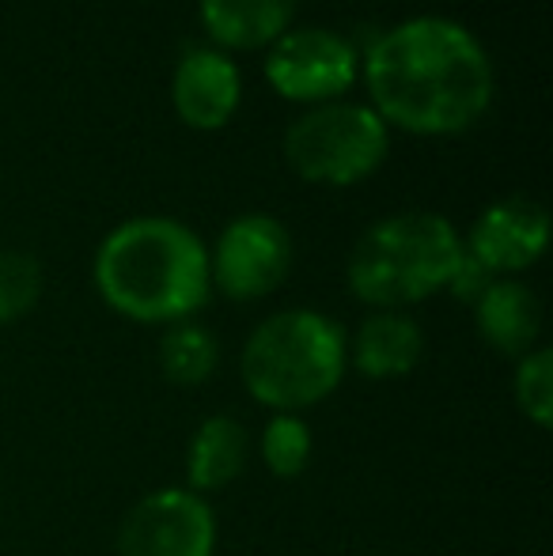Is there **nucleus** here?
I'll return each instance as SVG.
<instances>
[{"label":"nucleus","mask_w":553,"mask_h":556,"mask_svg":"<svg viewBox=\"0 0 553 556\" xmlns=\"http://www.w3.org/2000/svg\"><path fill=\"white\" fill-rule=\"evenodd\" d=\"M96 288L111 311L140 326L193 318L213 295L209 247L171 216H134L96 250Z\"/></svg>","instance_id":"nucleus-2"},{"label":"nucleus","mask_w":553,"mask_h":556,"mask_svg":"<svg viewBox=\"0 0 553 556\" xmlns=\"http://www.w3.org/2000/svg\"><path fill=\"white\" fill-rule=\"evenodd\" d=\"M216 364H221V344H216L213 330H205L193 318L167 326L160 341V371L175 387H201L213 379Z\"/></svg>","instance_id":"nucleus-15"},{"label":"nucleus","mask_w":553,"mask_h":556,"mask_svg":"<svg viewBox=\"0 0 553 556\" xmlns=\"http://www.w3.org/2000/svg\"><path fill=\"white\" fill-rule=\"evenodd\" d=\"M216 515L190 489H160L129 507L118 530V556H213Z\"/></svg>","instance_id":"nucleus-8"},{"label":"nucleus","mask_w":553,"mask_h":556,"mask_svg":"<svg viewBox=\"0 0 553 556\" xmlns=\"http://www.w3.org/2000/svg\"><path fill=\"white\" fill-rule=\"evenodd\" d=\"M364 84L387 125L448 137L489 111L497 76L474 30L448 15H414L364 50Z\"/></svg>","instance_id":"nucleus-1"},{"label":"nucleus","mask_w":553,"mask_h":556,"mask_svg":"<svg viewBox=\"0 0 553 556\" xmlns=\"http://www.w3.org/2000/svg\"><path fill=\"white\" fill-rule=\"evenodd\" d=\"M300 0H201V23L216 50H269L296 20Z\"/></svg>","instance_id":"nucleus-13"},{"label":"nucleus","mask_w":553,"mask_h":556,"mask_svg":"<svg viewBox=\"0 0 553 556\" xmlns=\"http://www.w3.org/2000/svg\"><path fill=\"white\" fill-rule=\"evenodd\" d=\"M361 76V53L326 27H288L266 50V80L288 103H338Z\"/></svg>","instance_id":"nucleus-6"},{"label":"nucleus","mask_w":553,"mask_h":556,"mask_svg":"<svg viewBox=\"0 0 553 556\" xmlns=\"http://www.w3.org/2000/svg\"><path fill=\"white\" fill-rule=\"evenodd\" d=\"M247 454H251V435H247L243 420L213 413L201 420L186 446V489L198 496L228 489L247 469Z\"/></svg>","instance_id":"nucleus-14"},{"label":"nucleus","mask_w":553,"mask_h":556,"mask_svg":"<svg viewBox=\"0 0 553 556\" xmlns=\"http://www.w3.org/2000/svg\"><path fill=\"white\" fill-rule=\"evenodd\" d=\"M391 132L372 106L318 103L285 129V160L303 182L356 186L387 160Z\"/></svg>","instance_id":"nucleus-5"},{"label":"nucleus","mask_w":553,"mask_h":556,"mask_svg":"<svg viewBox=\"0 0 553 556\" xmlns=\"http://www.w3.org/2000/svg\"><path fill=\"white\" fill-rule=\"evenodd\" d=\"M474 323L489 349L504 356H527L539 349L542 333V303L524 280H489L486 292L474 300Z\"/></svg>","instance_id":"nucleus-11"},{"label":"nucleus","mask_w":553,"mask_h":556,"mask_svg":"<svg viewBox=\"0 0 553 556\" xmlns=\"http://www.w3.org/2000/svg\"><path fill=\"white\" fill-rule=\"evenodd\" d=\"M42 300V265L27 250H0V326L20 323Z\"/></svg>","instance_id":"nucleus-17"},{"label":"nucleus","mask_w":553,"mask_h":556,"mask_svg":"<svg viewBox=\"0 0 553 556\" xmlns=\"http://www.w3.org/2000/svg\"><path fill=\"white\" fill-rule=\"evenodd\" d=\"M311 428L300 413H274L269 425L262 428L259 454L266 462V469L280 481H292L307 469L311 462Z\"/></svg>","instance_id":"nucleus-16"},{"label":"nucleus","mask_w":553,"mask_h":556,"mask_svg":"<svg viewBox=\"0 0 553 556\" xmlns=\"http://www.w3.org/2000/svg\"><path fill=\"white\" fill-rule=\"evenodd\" d=\"M292 269V235L277 216H236L209 250V280L236 303L274 295Z\"/></svg>","instance_id":"nucleus-7"},{"label":"nucleus","mask_w":553,"mask_h":556,"mask_svg":"<svg viewBox=\"0 0 553 556\" xmlns=\"http://www.w3.org/2000/svg\"><path fill=\"white\" fill-rule=\"evenodd\" d=\"M463 235L440 213H399L372 224L345 265L349 292L376 311H402L451 288Z\"/></svg>","instance_id":"nucleus-4"},{"label":"nucleus","mask_w":553,"mask_h":556,"mask_svg":"<svg viewBox=\"0 0 553 556\" xmlns=\"http://www.w3.org/2000/svg\"><path fill=\"white\" fill-rule=\"evenodd\" d=\"M550 242V213L531 198L493 201L474 220L463 250L481 265L489 277H512L524 273L546 254Z\"/></svg>","instance_id":"nucleus-9"},{"label":"nucleus","mask_w":553,"mask_h":556,"mask_svg":"<svg viewBox=\"0 0 553 556\" xmlns=\"http://www.w3.org/2000/svg\"><path fill=\"white\" fill-rule=\"evenodd\" d=\"M243 99V76L236 61L216 46H193L178 58L171 76V103L190 129H221Z\"/></svg>","instance_id":"nucleus-10"},{"label":"nucleus","mask_w":553,"mask_h":556,"mask_svg":"<svg viewBox=\"0 0 553 556\" xmlns=\"http://www.w3.org/2000/svg\"><path fill=\"white\" fill-rule=\"evenodd\" d=\"M512 394L516 405L535 428L553 425V352L550 349H531L527 356L516 359V375H512Z\"/></svg>","instance_id":"nucleus-18"},{"label":"nucleus","mask_w":553,"mask_h":556,"mask_svg":"<svg viewBox=\"0 0 553 556\" xmlns=\"http://www.w3.org/2000/svg\"><path fill=\"white\" fill-rule=\"evenodd\" d=\"M349 337L323 311H277L247 337L239 375L247 394L274 413H303L341 387Z\"/></svg>","instance_id":"nucleus-3"},{"label":"nucleus","mask_w":553,"mask_h":556,"mask_svg":"<svg viewBox=\"0 0 553 556\" xmlns=\"http://www.w3.org/2000/svg\"><path fill=\"white\" fill-rule=\"evenodd\" d=\"M425 356V333L402 311H376L361 323V330L349 341V364L364 379H406Z\"/></svg>","instance_id":"nucleus-12"}]
</instances>
